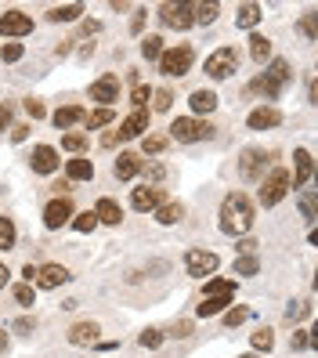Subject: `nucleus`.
<instances>
[{"label":"nucleus","mask_w":318,"mask_h":358,"mask_svg":"<svg viewBox=\"0 0 318 358\" xmlns=\"http://www.w3.org/2000/svg\"><path fill=\"white\" fill-rule=\"evenodd\" d=\"M250 55L257 58V62H268V58H271V40L261 36V33H253V36H250Z\"/></svg>","instance_id":"31"},{"label":"nucleus","mask_w":318,"mask_h":358,"mask_svg":"<svg viewBox=\"0 0 318 358\" xmlns=\"http://www.w3.org/2000/svg\"><path fill=\"white\" fill-rule=\"evenodd\" d=\"M181 214H185L181 203H159V206H156V221H159V224H178Z\"/></svg>","instance_id":"28"},{"label":"nucleus","mask_w":318,"mask_h":358,"mask_svg":"<svg viewBox=\"0 0 318 358\" xmlns=\"http://www.w3.org/2000/svg\"><path fill=\"white\" fill-rule=\"evenodd\" d=\"M73 228L80 231V236H87V231H94V228H98L94 210H87V214H73Z\"/></svg>","instance_id":"36"},{"label":"nucleus","mask_w":318,"mask_h":358,"mask_svg":"<svg viewBox=\"0 0 318 358\" xmlns=\"http://www.w3.org/2000/svg\"><path fill=\"white\" fill-rule=\"evenodd\" d=\"M15 301L22 304V308H33V304H36V289H33V282H18V286H15Z\"/></svg>","instance_id":"37"},{"label":"nucleus","mask_w":318,"mask_h":358,"mask_svg":"<svg viewBox=\"0 0 318 358\" xmlns=\"http://www.w3.org/2000/svg\"><path fill=\"white\" fill-rule=\"evenodd\" d=\"M73 221V203L62 196V199H51L48 206H44V228H62V224H69Z\"/></svg>","instance_id":"7"},{"label":"nucleus","mask_w":318,"mask_h":358,"mask_svg":"<svg viewBox=\"0 0 318 358\" xmlns=\"http://www.w3.org/2000/svg\"><path fill=\"white\" fill-rule=\"evenodd\" d=\"M29 163H33L36 174H55V171H58V152L51 149V145H36L33 156H29Z\"/></svg>","instance_id":"13"},{"label":"nucleus","mask_w":318,"mask_h":358,"mask_svg":"<svg viewBox=\"0 0 318 358\" xmlns=\"http://www.w3.org/2000/svg\"><path fill=\"white\" fill-rule=\"evenodd\" d=\"M301 206H304V217H308V221H315V196H311V192L304 196V203H301Z\"/></svg>","instance_id":"52"},{"label":"nucleus","mask_w":318,"mask_h":358,"mask_svg":"<svg viewBox=\"0 0 318 358\" xmlns=\"http://www.w3.org/2000/svg\"><path fill=\"white\" fill-rule=\"evenodd\" d=\"M217 254H210V250H188V257H185V268H188V275H196V279H206V275H214L217 271Z\"/></svg>","instance_id":"6"},{"label":"nucleus","mask_w":318,"mask_h":358,"mask_svg":"<svg viewBox=\"0 0 318 358\" xmlns=\"http://www.w3.org/2000/svg\"><path fill=\"white\" fill-rule=\"evenodd\" d=\"M0 33L4 36H26V33H33V18L22 15V11H4L0 15Z\"/></svg>","instance_id":"10"},{"label":"nucleus","mask_w":318,"mask_h":358,"mask_svg":"<svg viewBox=\"0 0 318 358\" xmlns=\"http://www.w3.org/2000/svg\"><path fill=\"white\" fill-rule=\"evenodd\" d=\"M0 58H4V62H18V58H22V44H4V48H0Z\"/></svg>","instance_id":"45"},{"label":"nucleus","mask_w":318,"mask_h":358,"mask_svg":"<svg viewBox=\"0 0 318 358\" xmlns=\"http://www.w3.org/2000/svg\"><path fill=\"white\" fill-rule=\"evenodd\" d=\"M264 166H268V156H264L261 149H246L243 159H239V174H243L246 181H261V178H264Z\"/></svg>","instance_id":"8"},{"label":"nucleus","mask_w":318,"mask_h":358,"mask_svg":"<svg viewBox=\"0 0 318 358\" xmlns=\"http://www.w3.org/2000/svg\"><path fill=\"white\" fill-rule=\"evenodd\" d=\"M253 228V203L243 192H231L221 203V231L224 236H243Z\"/></svg>","instance_id":"1"},{"label":"nucleus","mask_w":318,"mask_h":358,"mask_svg":"<svg viewBox=\"0 0 318 358\" xmlns=\"http://www.w3.org/2000/svg\"><path fill=\"white\" fill-rule=\"evenodd\" d=\"M15 236H18L15 221L11 217H0V250H4V254H8V250H15Z\"/></svg>","instance_id":"34"},{"label":"nucleus","mask_w":318,"mask_h":358,"mask_svg":"<svg viewBox=\"0 0 318 358\" xmlns=\"http://www.w3.org/2000/svg\"><path fill=\"white\" fill-rule=\"evenodd\" d=\"M22 275H26V282H36V268L26 264V268H22Z\"/></svg>","instance_id":"55"},{"label":"nucleus","mask_w":318,"mask_h":358,"mask_svg":"<svg viewBox=\"0 0 318 358\" xmlns=\"http://www.w3.org/2000/svg\"><path fill=\"white\" fill-rule=\"evenodd\" d=\"M246 123H250V131H271V127L282 123V113L275 109V105H261V109H253L246 116Z\"/></svg>","instance_id":"11"},{"label":"nucleus","mask_w":318,"mask_h":358,"mask_svg":"<svg viewBox=\"0 0 318 358\" xmlns=\"http://www.w3.org/2000/svg\"><path fill=\"white\" fill-rule=\"evenodd\" d=\"M8 127H11V105L0 101V134H4Z\"/></svg>","instance_id":"49"},{"label":"nucleus","mask_w":318,"mask_h":358,"mask_svg":"<svg viewBox=\"0 0 318 358\" xmlns=\"http://www.w3.org/2000/svg\"><path fill=\"white\" fill-rule=\"evenodd\" d=\"M94 217H98V224H120L123 221V206L116 199H98Z\"/></svg>","instance_id":"20"},{"label":"nucleus","mask_w":318,"mask_h":358,"mask_svg":"<svg viewBox=\"0 0 318 358\" xmlns=\"http://www.w3.org/2000/svg\"><path fill=\"white\" fill-rule=\"evenodd\" d=\"M228 304H231V297H203V304L196 308V315H199V319H210V315H221Z\"/></svg>","instance_id":"25"},{"label":"nucleus","mask_w":318,"mask_h":358,"mask_svg":"<svg viewBox=\"0 0 318 358\" xmlns=\"http://www.w3.org/2000/svg\"><path fill=\"white\" fill-rule=\"evenodd\" d=\"M250 319V308H231V311H224V326H239V322H246Z\"/></svg>","instance_id":"44"},{"label":"nucleus","mask_w":318,"mask_h":358,"mask_svg":"<svg viewBox=\"0 0 318 358\" xmlns=\"http://www.w3.org/2000/svg\"><path fill=\"white\" fill-rule=\"evenodd\" d=\"M301 33H304L308 40H315V15H304V18H301Z\"/></svg>","instance_id":"51"},{"label":"nucleus","mask_w":318,"mask_h":358,"mask_svg":"<svg viewBox=\"0 0 318 358\" xmlns=\"http://www.w3.org/2000/svg\"><path fill=\"white\" fill-rule=\"evenodd\" d=\"M8 279H11V271H8L4 264H0V289H4V286H8Z\"/></svg>","instance_id":"56"},{"label":"nucleus","mask_w":318,"mask_h":358,"mask_svg":"<svg viewBox=\"0 0 318 358\" xmlns=\"http://www.w3.org/2000/svg\"><path fill=\"white\" fill-rule=\"evenodd\" d=\"M141 149H145L148 156H159V152L166 149V138H163V134H145V141H141Z\"/></svg>","instance_id":"40"},{"label":"nucleus","mask_w":318,"mask_h":358,"mask_svg":"<svg viewBox=\"0 0 318 358\" xmlns=\"http://www.w3.org/2000/svg\"><path fill=\"white\" fill-rule=\"evenodd\" d=\"M131 203H134V210L148 214V210H156V206L163 203V188H148V185H141V188H134Z\"/></svg>","instance_id":"18"},{"label":"nucleus","mask_w":318,"mask_h":358,"mask_svg":"<svg viewBox=\"0 0 318 358\" xmlns=\"http://www.w3.org/2000/svg\"><path fill=\"white\" fill-rule=\"evenodd\" d=\"M145 131H148V109H134L131 116L120 123L116 134H120V141H123V138H138V134H145Z\"/></svg>","instance_id":"16"},{"label":"nucleus","mask_w":318,"mask_h":358,"mask_svg":"<svg viewBox=\"0 0 318 358\" xmlns=\"http://www.w3.org/2000/svg\"><path fill=\"white\" fill-rule=\"evenodd\" d=\"M217 4H192V22H199V26H210L217 18Z\"/></svg>","instance_id":"33"},{"label":"nucleus","mask_w":318,"mask_h":358,"mask_svg":"<svg viewBox=\"0 0 318 358\" xmlns=\"http://www.w3.org/2000/svg\"><path fill=\"white\" fill-rule=\"evenodd\" d=\"M171 105H174V94L166 91V87H159V91L152 94V109H156V113H166Z\"/></svg>","instance_id":"42"},{"label":"nucleus","mask_w":318,"mask_h":358,"mask_svg":"<svg viewBox=\"0 0 318 358\" xmlns=\"http://www.w3.org/2000/svg\"><path fill=\"white\" fill-rule=\"evenodd\" d=\"M80 15H83V4H62V8H51L48 11L51 22H76Z\"/></svg>","instance_id":"26"},{"label":"nucleus","mask_w":318,"mask_h":358,"mask_svg":"<svg viewBox=\"0 0 318 358\" xmlns=\"http://www.w3.org/2000/svg\"><path fill=\"white\" fill-rule=\"evenodd\" d=\"M264 76H268L271 83H279V87H286L289 76H293V73H289V62H286V58H275L271 66H268V73H264Z\"/></svg>","instance_id":"24"},{"label":"nucleus","mask_w":318,"mask_h":358,"mask_svg":"<svg viewBox=\"0 0 318 358\" xmlns=\"http://www.w3.org/2000/svg\"><path fill=\"white\" fill-rule=\"evenodd\" d=\"M257 22H261V8H257V4H243L239 15H236V26H239V29H253Z\"/></svg>","instance_id":"29"},{"label":"nucleus","mask_w":318,"mask_h":358,"mask_svg":"<svg viewBox=\"0 0 318 358\" xmlns=\"http://www.w3.org/2000/svg\"><path fill=\"white\" fill-rule=\"evenodd\" d=\"M148 94H152V91H148L145 83H138V87H134V94H131V98H134V109H145V101H148Z\"/></svg>","instance_id":"47"},{"label":"nucleus","mask_w":318,"mask_h":358,"mask_svg":"<svg viewBox=\"0 0 318 358\" xmlns=\"http://www.w3.org/2000/svg\"><path fill=\"white\" fill-rule=\"evenodd\" d=\"M159 18H163V26H171V29H188L192 26V4H163Z\"/></svg>","instance_id":"9"},{"label":"nucleus","mask_w":318,"mask_h":358,"mask_svg":"<svg viewBox=\"0 0 318 358\" xmlns=\"http://www.w3.org/2000/svg\"><path fill=\"white\" fill-rule=\"evenodd\" d=\"M98 322H76L73 329H69V344H76V348H87V344H94L98 341Z\"/></svg>","instance_id":"21"},{"label":"nucleus","mask_w":318,"mask_h":358,"mask_svg":"<svg viewBox=\"0 0 318 358\" xmlns=\"http://www.w3.org/2000/svg\"><path fill=\"white\" fill-rule=\"evenodd\" d=\"M239 250H243V254L250 257V254H253V250H257V239H243V243H239Z\"/></svg>","instance_id":"54"},{"label":"nucleus","mask_w":318,"mask_h":358,"mask_svg":"<svg viewBox=\"0 0 318 358\" xmlns=\"http://www.w3.org/2000/svg\"><path fill=\"white\" fill-rule=\"evenodd\" d=\"M26 113H29L33 120H44V116H48V109H44V101H36V98H29V101H26Z\"/></svg>","instance_id":"46"},{"label":"nucleus","mask_w":318,"mask_h":358,"mask_svg":"<svg viewBox=\"0 0 318 358\" xmlns=\"http://www.w3.org/2000/svg\"><path fill=\"white\" fill-rule=\"evenodd\" d=\"M51 120H55L58 131H69V127H76V123L87 120V109H83V105H62V109H58Z\"/></svg>","instance_id":"17"},{"label":"nucleus","mask_w":318,"mask_h":358,"mask_svg":"<svg viewBox=\"0 0 318 358\" xmlns=\"http://www.w3.org/2000/svg\"><path fill=\"white\" fill-rule=\"evenodd\" d=\"M0 348H8V336L4 333H0Z\"/></svg>","instance_id":"58"},{"label":"nucleus","mask_w":318,"mask_h":358,"mask_svg":"<svg viewBox=\"0 0 318 358\" xmlns=\"http://www.w3.org/2000/svg\"><path fill=\"white\" fill-rule=\"evenodd\" d=\"M250 91H253V94H261V98H268V101H275V98L282 94V87H279V83H271L268 76H257V80L250 83Z\"/></svg>","instance_id":"27"},{"label":"nucleus","mask_w":318,"mask_h":358,"mask_svg":"<svg viewBox=\"0 0 318 358\" xmlns=\"http://www.w3.org/2000/svg\"><path fill=\"white\" fill-rule=\"evenodd\" d=\"M113 174H116L120 181L138 178V174H141V156H134V152H120V159H116V166H113Z\"/></svg>","instance_id":"19"},{"label":"nucleus","mask_w":318,"mask_h":358,"mask_svg":"<svg viewBox=\"0 0 318 358\" xmlns=\"http://www.w3.org/2000/svg\"><path fill=\"white\" fill-rule=\"evenodd\" d=\"M62 282H69V271L62 268V264H44V268H36V286H40V289H58Z\"/></svg>","instance_id":"14"},{"label":"nucleus","mask_w":318,"mask_h":358,"mask_svg":"<svg viewBox=\"0 0 318 358\" xmlns=\"http://www.w3.org/2000/svg\"><path fill=\"white\" fill-rule=\"evenodd\" d=\"M243 358H253V355H243Z\"/></svg>","instance_id":"59"},{"label":"nucleus","mask_w":318,"mask_h":358,"mask_svg":"<svg viewBox=\"0 0 318 358\" xmlns=\"http://www.w3.org/2000/svg\"><path fill=\"white\" fill-rule=\"evenodd\" d=\"M113 120H116L113 109H94V113H87V120H83V123H87V131H98V127H109Z\"/></svg>","instance_id":"32"},{"label":"nucleus","mask_w":318,"mask_h":358,"mask_svg":"<svg viewBox=\"0 0 318 358\" xmlns=\"http://www.w3.org/2000/svg\"><path fill=\"white\" fill-rule=\"evenodd\" d=\"M171 336H178V341H185V336H192V322H174Z\"/></svg>","instance_id":"48"},{"label":"nucleus","mask_w":318,"mask_h":358,"mask_svg":"<svg viewBox=\"0 0 318 358\" xmlns=\"http://www.w3.org/2000/svg\"><path fill=\"white\" fill-rule=\"evenodd\" d=\"M188 105H192V113H196V116H203V113H214V109H217V94H214V91H192Z\"/></svg>","instance_id":"22"},{"label":"nucleus","mask_w":318,"mask_h":358,"mask_svg":"<svg viewBox=\"0 0 318 358\" xmlns=\"http://www.w3.org/2000/svg\"><path fill=\"white\" fill-rule=\"evenodd\" d=\"M141 55H145L148 62H159V55H163V36H145V40H141Z\"/></svg>","instance_id":"35"},{"label":"nucleus","mask_w":318,"mask_h":358,"mask_svg":"<svg viewBox=\"0 0 318 358\" xmlns=\"http://www.w3.org/2000/svg\"><path fill=\"white\" fill-rule=\"evenodd\" d=\"M250 344L257 348V351H271V348H275V333H271V329H257V333L250 336Z\"/></svg>","instance_id":"39"},{"label":"nucleus","mask_w":318,"mask_h":358,"mask_svg":"<svg viewBox=\"0 0 318 358\" xmlns=\"http://www.w3.org/2000/svg\"><path fill=\"white\" fill-rule=\"evenodd\" d=\"M83 145H87V134H80V131H69L62 138V149L66 152H83Z\"/></svg>","instance_id":"38"},{"label":"nucleus","mask_w":318,"mask_h":358,"mask_svg":"<svg viewBox=\"0 0 318 358\" xmlns=\"http://www.w3.org/2000/svg\"><path fill=\"white\" fill-rule=\"evenodd\" d=\"M141 26H145V15H134V22H131V29H134V33H141Z\"/></svg>","instance_id":"57"},{"label":"nucleus","mask_w":318,"mask_h":358,"mask_svg":"<svg viewBox=\"0 0 318 358\" xmlns=\"http://www.w3.org/2000/svg\"><path fill=\"white\" fill-rule=\"evenodd\" d=\"M138 341H141V348H148V351H156V348L163 344V333H159V329H145V333L138 336Z\"/></svg>","instance_id":"43"},{"label":"nucleus","mask_w":318,"mask_h":358,"mask_svg":"<svg viewBox=\"0 0 318 358\" xmlns=\"http://www.w3.org/2000/svg\"><path fill=\"white\" fill-rule=\"evenodd\" d=\"M29 138V127H11V141H26Z\"/></svg>","instance_id":"53"},{"label":"nucleus","mask_w":318,"mask_h":358,"mask_svg":"<svg viewBox=\"0 0 318 358\" xmlns=\"http://www.w3.org/2000/svg\"><path fill=\"white\" fill-rule=\"evenodd\" d=\"M210 134H214V127H210V123H203V120H196V116H178V120L171 123V138L181 141V145L203 141V138H210Z\"/></svg>","instance_id":"3"},{"label":"nucleus","mask_w":318,"mask_h":358,"mask_svg":"<svg viewBox=\"0 0 318 358\" xmlns=\"http://www.w3.org/2000/svg\"><path fill=\"white\" fill-rule=\"evenodd\" d=\"M236 69H239V51H236V48H217L214 55L206 58V73H210V80H228Z\"/></svg>","instance_id":"5"},{"label":"nucleus","mask_w":318,"mask_h":358,"mask_svg":"<svg viewBox=\"0 0 318 358\" xmlns=\"http://www.w3.org/2000/svg\"><path fill=\"white\" fill-rule=\"evenodd\" d=\"M257 271H261V261L253 257V254H250V257H239V261H236V275H257Z\"/></svg>","instance_id":"41"},{"label":"nucleus","mask_w":318,"mask_h":358,"mask_svg":"<svg viewBox=\"0 0 318 358\" xmlns=\"http://www.w3.org/2000/svg\"><path fill=\"white\" fill-rule=\"evenodd\" d=\"M206 297H236V282L231 279H206Z\"/></svg>","instance_id":"30"},{"label":"nucleus","mask_w":318,"mask_h":358,"mask_svg":"<svg viewBox=\"0 0 318 358\" xmlns=\"http://www.w3.org/2000/svg\"><path fill=\"white\" fill-rule=\"evenodd\" d=\"M66 174H69V181H91L94 178V163L91 159H69Z\"/></svg>","instance_id":"23"},{"label":"nucleus","mask_w":318,"mask_h":358,"mask_svg":"<svg viewBox=\"0 0 318 358\" xmlns=\"http://www.w3.org/2000/svg\"><path fill=\"white\" fill-rule=\"evenodd\" d=\"M120 98V80L116 76H101L98 83H91V101H101L105 109Z\"/></svg>","instance_id":"12"},{"label":"nucleus","mask_w":318,"mask_h":358,"mask_svg":"<svg viewBox=\"0 0 318 358\" xmlns=\"http://www.w3.org/2000/svg\"><path fill=\"white\" fill-rule=\"evenodd\" d=\"M289 171H282V166H275V171L268 178H261V203L264 206H275V203H282L286 192H289Z\"/></svg>","instance_id":"4"},{"label":"nucleus","mask_w":318,"mask_h":358,"mask_svg":"<svg viewBox=\"0 0 318 358\" xmlns=\"http://www.w3.org/2000/svg\"><path fill=\"white\" fill-rule=\"evenodd\" d=\"M293 163H296V174L289 178V185H293V188H304V185L311 181L315 159H311V152H308V149H296V152H293Z\"/></svg>","instance_id":"15"},{"label":"nucleus","mask_w":318,"mask_h":358,"mask_svg":"<svg viewBox=\"0 0 318 358\" xmlns=\"http://www.w3.org/2000/svg\"><path fill=\"white\" fill-rule=\"evenodd\" d=\"M192 62H196L192 44L163 48V55H159V73H163V76H185L188 69H192Z\"/></svg>","instance_id":"2"},{"label":"nucleus","mask_w":318,"mask_h":358,"mask_svg":"<svg viewBox=\"0 0 318 358\" xmlns=\"http://www.w3.org/2000/svg\"><path fill=\"white\" fill-rule=\"evenodd\" d=\"M289 348H293V351H301V348H311V336H308V333H293Z\"/></svg>","instance_id":"50"}]
</instances>
